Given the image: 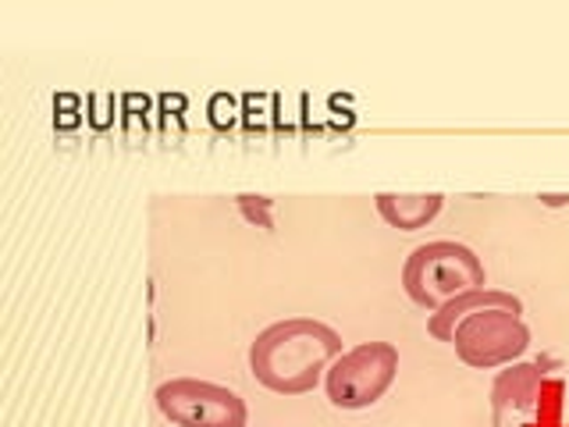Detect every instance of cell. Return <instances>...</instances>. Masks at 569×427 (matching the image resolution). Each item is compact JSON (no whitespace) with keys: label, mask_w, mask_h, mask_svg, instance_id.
Masks as SVG:
<instances>
[{"label":"cell","mask_w":569,"mask_h":427,"mask_svg":"<svg viewBox=\"0 0 569 427\" xmlns=\"http://www.w3.org/2000/svg\"><path fill=\"white\" fill-rule=\"evenodd\" d=\"M562 396H566V385L559 378L545 381L538 406H533V409H538V420L527 424V427H566L562 424Z\"/></svg>","instance_id":"9c48e42d"},{"label":"cell","mask_w":569,"mask_h":427,"mask_svg":"<svg viewBox=\"0 0 569 427\" xmlns=\"http://www.w3.org/2000/svg\"><path fill=\"white\" fill-rule=\"evenodd\" d=\"M378 203V214L391 225V228H402V231H417L423 225H431L438 214H441V196L438 192H420V196H396V192H378L373 196Z\"/></svg>","instance_id":"ba28073f"},{"label":"cell","mask_w":569,"mask_h":427,"mask_svg":"<svg viewBox=\"0 0 569 427\" xmlns=\"http://www.w3.org/2000/svg\"><path fill=\"white\" fill-rule=\"evenodd\" d=\"M548 367H559V360H533V364H520V367H509L495 378V388H491V414H495V424H502L509 409H533L538 406V396L545 388V374Z\"/></svg>","instance_id":"8992f818"},{"label":"cell","mask_w":569,"mask_h":427,"mask_svg":"<svg viewBox=\"0 0 569 427\" xmlns=\"http://www.w3.org/2000/svg\"><path fill=\"white\" fill-rule=\"evenodd\" d=\"M452 346L467 367L491 370L512 364L516 356H523L530 349V328L523 325L520 314L502 307H485L459 320L452 331Z\"/></svg>","instance_id":"277c9868"},{"label":"cell","mask_w":569,"mask_h":427,"mask_svg":"<svg viewBox=\"0 0 569 427\" xmlns=\"http://www.w3.org/2000/svg\"><path fill=\"white\" fill-rule=\"evenodd\" d=\"M342 356V335L313 317H289L263 328L249 346L253 378L278 396L313 391L325 374Z\"/></svg>","instance_id":"6da1fadb"},{"label":"cell","mask_w":569,"mask_h":427,"mask_svg":"<svg viewBox=\"0 0 569 427\" xmlns=\"http://www.w3.org/2000/svg\"><path fill=\"white\" fill-rule=\"evenodd\" d=\"M485 285H488V278H485V264H480V257L470 246L449 242V239L417 246L402 267L406 296L413 299L417 307H423L427 314H438L441 307H449L456 296L485 289Z\"/></svg>","instance_id":"7a4b0ae2"},{"label":"cell","mask_w":569,"mask_h":427,"mask_svg":"<svg viewBox=\"0 0 569 427\" xmlns=\"http://www.w3.org/2000/svg\"><path fill=\"white\" fill-rule=\"evenodd\" d=\"M485 307H502V310H512V314H523V302L516 299L512 292H502V289H473V292H462L456 296L449 307H441L438 314H431V320H427V331H431L435 338H441V342H452V331L462 317H470L477 310Z\"/></svg>","instance_id":"52a82bcc"},{"label":"cell","mask_w":569,"mask_h":427,"mask_svg":"<svg viewBox=\"0 0 569 427\" xmlns=\"http://www.w3.org/2000/svg\"><path fill=\"white\" fill-rule=\"evenodd\" d=\"M157 406L174 427H246V403L224 385L174 378L157 388Z\"/></svg>","instance_id":"5b68a950"},{"label":"cell","mask_w":569,"mask_h":427,"mask_svg":"<svg viewBox=\"0 0 569 427\" xmlns=\"http://www.w3.org/2000/svg\"><path fill=\"white\" fill-rule=\"evenodd\" d=\"M399 374V349L391 342H363L328 367V399L338 409H367L391 388Z\"/></svg>","instance_id":"3957f363"}]
</instances>
